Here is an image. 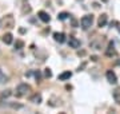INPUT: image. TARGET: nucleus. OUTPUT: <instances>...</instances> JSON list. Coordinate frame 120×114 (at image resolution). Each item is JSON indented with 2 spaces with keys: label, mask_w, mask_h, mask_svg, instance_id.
Here are the masks:
<instances>
[{
  "label": "nucleus",
  "mask_w": 120,
  "mask_h": 114,
  "mask_svg": "<svg viewBox=\"0 0 120 114\" xmlns=\"http://www.w3.org/2000/svg\"><path fill=\"white\" fill-rule=\"evenodd\" d=\"M31 91V86L28 83H20L16 87V97H24Z\"/></svg>",
  "instance_id": "obj_1"
},
{
  "label": "nucleus",
  "mask_w": 120,
  "mask_h": 114,
  "mask_svg": "<svg viewBox=\"0 0 120 114\" xmlns=\"http://www.w3.org/2000/svg\"><path fill=\"white\" fill-rule=\"evenodd\" d=\"M80 24H82L83 30H88L94 24V15H84L80 20Z\"/></svg>",
  "instance_id": "obj_2"
},
{
  "label": "nucleus",
  "mask_w": 120,
  "mask_h": 114,
  "mask_svg": "<svg viewBox=\"0 0 120 114\" xmlns=\"http://www.w3.org/2000/svg\"><path fill=\"white\" fill-rule=\"evenodd\" d=\"M105 77H107V81L112 85H115L116 82H117V77H116V74L112 70H108L107 73H105Z\"/></svg>",
  "instance_id": "obj_3"
},
{
  "label": "nucleus",
  "mask_w": 120,
  "mask_h": 114,
  "mask_svg": "<svg viewBox=\"0 0 120 114\" xmlns=\"http://www.w3.org/2000/svg\"><path fill=\"white\" fill-rule=\"evenodd\" d=\"M68 46L72 48H79L80 47V40L73 38V36H69L68 38Z\"/></svg>",
  "instance_id": "obj_4"
},
{
  "label": "nucleus",
  "mask_w": 120,
  "mask_h": 114,
  "mask_svg": "<svg viewBox=\"0 0 120 114\" xmlns=\"http://www.w3.org/2000/svg\"><path fill=\"white\" fill-rule=\"evenodd\" d=\"M53 39L59 43H64L65 42V34L64 32H55L53 34Z\"/></svg>",
  "instance_id": "obj_5"
},
{
  "label": "nucleus",
  "mask_w": 120,
  "mask_h": 114,
  "mask_svg": "<svg viewBox=\"0 0 120 114\" xmlns=\"http://www.w3.org/2000/svg\"><path fill=\"white\" fill-rule=\"evenodd\" d=\"M39 18H40V20L44 22V23H49V20H51V16H49L45 11H40V12H39Z\"/></svg>",
  "instance_id": "obj_6"
},
{
  "label": "nucleus",
  "mask_w": 120,
  "mask_h": 114,
  "mask_svg": "<svg viewBox=\"0 0 120 114\" xmlns=\"http://www.w3.org/2000/svg\"><path fill=\"white\" fill-rule=\"evenodd\" d=\"M112 97H113V99H115L116 103L120 105V87H116L115 90L112 91Z\"/></svg>",
  "instance_id": "obj_7"
},
{
  "label": "nucleus",
  "mask_w": 120,
  "mask_h": 114,
  "mask_svg": "<svg viewBox=\"0 0 120 114\" xmlns=\"http://www.w3.org/2000/svg\"><path fill=\"white\" fill-rule=\"evenodd\" d=\"M71 77H72V73H71V71H64V73H61L57 78H59V81H67V79H69Z\"/></svg>",
  "instance_id": "obj_8"
},
{
  "label": "nucleus",
  "mask_w": 120,
  "mask_h": 114,
  "mask_svg": "<svg viewBox=\"0 0 120 114\" xmlns=\"http://www.w3.org/2000/svg\"><path fill=\"white\" fill-rule=\"evenodd\" d=\"M107 24V15L103 13L101 16H99V20H98V26L99 27H104Z\"/></svg>",
  "instance_id": "obj_9"
},
{
  "label": "nucleus",
  "mask_w": 120,
  "mask_h": 114,
  "mask_svg": "<svg viewBox=\"0 0 120 114\" xmlns=\"http://www.w3.org/2000/svg\"><path fill=\"white\" fill-rule=\"evenodd\" d=\"M13 40V36L11 32H8V34H4V36H3V42H4L5 44H11Z\"/></svg>",
  "instance_id": "obj_10"
},
{
  "label": "nucleus",
  "mask_w": 120,
  "mask_h": 114,
  "mask_svg": "<svg viewBox=\"0 0 120 114\" xmlns=\"http://www.w3.org/2000/svg\"><path fill=\"white\" fill-rule=\"evenodd\" d=\"M30 101L34 102V103H38V105H39V103L41 102V94H38V93H36V94H34V95L30 98Z\"/></svg>",
  "instance_id": "obj_11"
},
{
  "label": "nucleus",
  "mask_w": 120,
  "mask_h": 114,
  "mask_svg": "<svg viewBox=\"0 0 120 114\" xmlns=\"http://www.w3.org/2000/svg\"><path fill=\"white\" fill-rule=\"evenodd\" d=\"M5 82H8V77L3 73V70L0 69V83H5Z\"/></svg>",
  "instance_id": "obj_12"
},
{
  "label": "nucleus",
  "mask_w": 120,
  "mask_h": 114,
  "mask_svg": "<svg viewBox=\"0 0 120 114\" xmlns=\"http://www.w3.org/2000/svg\"><path fill=\"white\" fill-rule=\"evenodd\" d=\"M69 18V13L68 12H60L59 15H57V19H59V20H61V22H63V20H65V19H68Z\"/></svg>",
  "instance_id": "obj_13"
},
{
  "label": "nucleus",
  "mask_w": 120,
  "mask_h": 114,
  "mask_svg": "<svg viewBox=\"0 0 120 114\" xmlns=\"http://www.w3.org/2000/svg\"><path fill=\"white\" fill-rule=\"evenodd\" d=\"M24 47V42L23 40H16V43H15V48L16 50H20V48Z\"/></svg>",
  "instance_id": "obj_14"
},
{
  "label": "nucleus",
  "mask_w": 120,
  "mask_h": 114,
  "mask_svg": "<svg viewBox=\"0 0 120 114\" xmlns=\"http://www.w3.org/2000/svg\"><path fill=\"white\" fill-rule=\"evenodd\" d=\"M44 77H45V78H51L52 77V71L49 70V69H45V70H44Z\"/></svg>",
  "instance_id": "obj_15"
},
{
  "label": "nucleus",
  "mask_w": 120,
  "mask_h": 114,
  "mask_svg": "<svg viewBox=\"0 0 120 114\" xmlns=\"http://www.w3.org/2000/svg\"><path fill=\"white\" fill-rule=\"evenodd\" d=\"M35 78H36V82H40V81H41V74H40V71H36V73H35Z\"/></svg>",
  "instance_id": "obj_16"
},
{
  "label": "nucleus",
  "mask_w": 120,
  "mask_h": 114,
  "mask_svg": "<svg viewBox=\"0 0 120 114\" xmlns=\"http://www.w3.org/2000/svg\"><path fill=\"white\" fill-rule=\"evenodd\" d=\"M9 94H11V90H7V93H3V94H1V97L4 98V97H8Z\"/></svg>",
  "instance_id": "obj_17"
},
{
  "label": "nucleus",
  "mask_w": 120,
  "mask_h": 114,
  "mask_svg": "<svg viewBox=\"0 0 120 114\" xmlns=\"http://www.w3.org/2000/svg\"><path fill=\"white\" fill-rule=\"evenodd\" d=\"M84 54H86L84 51H77V55H84Z\"/></svg>",
  "instance_id": "obj_18"
},
{
  "label": "nucleus",
  "mask_w": 120,
  "mask_h": 114,
  "mask_svg": "<svg viewBox=\"0 0 120 114\" xmlns=\"http://www.w3.org/2000/svg\"><path fill=\"white\" fill-rule=\"evenodd\" d=\"M91 59H92V61H98V57H95V55H94V57H91Z\"/></svg>",
  "instance_id": "obj_19"
},
{
  "label": "nucleus",
  "mask_w": 120,
  "mask_h": 114,
  "mask_svg": "<svg viewBox=\"0 0 120 114\" xmlns=\"http://www.w3.org/2000/svg\"><path fill=\"white\" fill-rule=\"evenodd\" d=\"M101 1H104V3H107V1H108V0H101Z\"/></svg>",
  "instance_id": "obj_20"
},
{
  "label": "nucleus",
  "mask_w": 120,
  "mask_h": 114,
  "mask_svg": "<svg viewBox=\"0 0 120 114\" xmlns=\"http://www.w3.org/2000/svg\"><path fill=\"white\" fill-rule=\"evenodd\" d=\"M0 26H1V22H0Z\"/></svg>",
  "instance_id": "obj_21"
}]
</instances>
